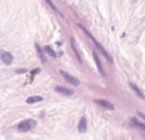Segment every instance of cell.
<instances>
[{
	"label": "cell",
	"mask_w": 145,
	"mask_h": 140,
	"mask_svg": "<svg viewBox=\"0 0 145 140\" xmlns=\"http://www.w3.org/2000/svg\"><path fill=\"white\" fill-rule=\"evenodd\" d=\"M36 50H37V54H38V56H40L41 61H43V63H45L46 59H45V56H43V52H42V50H41V47L37 45V43H36Z\"/></svg>",
	"instance_id": "4fadbf2b"
},
{
	"label": "cell",
	"mask_w": 145,
	"mask_h": 140,
	"mask_svg": "<svg viewBox=\"0 0 145 140\" xmlns=\"http://www.w3.org/2000/svg\"><path fill=\"white\" fill-rule=\"evenodd\" d=\"M130 87L133 88V90L136 93V94L139 96V97H140V98H144V93L141 92L140 89H139V87H138V85H136V84H134V83H131V82H130Z\"/></svg>",
	"instance_id": "30bf717a"
},
{
	"label": "cell",
	"mask_w": 145,
	"mask_h": 140,
	"mask_svg": "<svg viewBox=\"0 0 145 140\" xmlns=\"http://www.w3.org/2000/svg\"><path fill=\"white\" fill-rule=\"evenodd\" d=\"M61 75L64 77V79L66 80L68 83H70V84L72 85H79L80 84V82L76 79L75 77H72V75H70L69 73H66V71H64V70H61Z\"/></svg>",
	"instance_id": "277c9868"
},
{
	"label": "cell",
	"mask_w": 145,
	"mask_h": 140,
	"mask_svg": "<svg viewBox=\"0 0 145 140\" xmlns=\"http://www.w3.org/2000/svg\"><path fill=\"white\" fill-rule=\"evenodd\" d=\"M0 60L5 64V65H10L13 61V56L8 51H0Z\"/></svg>",
	"instance_id": "3957f363"
},
{
	"label": "cell",
	"mask_w": 145,
	"mask_h": 140,
	"mask_svg": "<svg viewBox=\"0 0 145 140\" xmlns=\"http://www.w3.org/2000/svg\"><path fill=\"white\" fill-rule=\"evenodd\" d=\"M131 124H133V125H135V126H138V128H140V129H145V125L143 122H139L138 120H136V118H131Z\"/></svg>",
	"instance_id": "7c38bea8"
},
{
	"label": "cell",
	"mask_w": 145,
	"mask_h": 140,
	"mask_svg": "<svg viewBox=\"0 0 145 140\" xmlns=\"http://www.w3.org/2000/svg\"><path fill=\"white\" fill-rule=\"evenodd\" d=\"M139 116H140L141 118H145V116H144V115H143V113H141V112H139Z\"/></svg>",
	"instance_id": "e0dca14e"
},
{
	"label": "cell",
	"mask_w": 145,
	"mask_h": 140,
	"mask_svg": "<svg viewBox=\"0 0 145 140\" xmlns=\"http://www.w3.org/2000/svg\"><path fill=\"white\" fill-rule=\"evenodd\" d=\"M43 98L41 96H32V97H28L27 98V103H37V102H41Z\"/></svg>",
	"instance_id": "9c48e42d"
},
{
	"label": "cell",
	"mask_w": 145,
	"mask_h": 140,
	"mask_svg": "<svg viewBox=\"0 0 145 140\" xmlns=\"http://www.w3.org/2000/svg\"><path fill=\"white\" fill-rule=\"evenodd\" d=\"M38 71H40V70H38V69H36L35 71H32V75H36V74H37V73H38Z\"/></svg>",
	"instance_id": "2e32d148"
},
{
	"label": "cell",
	"mask_w": 145,
	"mask_h": 140,
	"mask_svg": "<svg viewBox=\"0 0 145 140\" xmlns=\"http://www.w3.org/2000/svg\"><path fill=\"white\" fill-rule=\"evenodd\" d=\"M55 90L57 93H60V94H64V96H71L72 94V90L68 89V88H65V87H61V85H57V87L55 88Z\"/></svg>",
	"instance_id": "ba28073f"
},
{
	"label": "cell",
	"mask_w": 145,
	"mask_h": 140,
	"mask_svg": "<svg viewBox=\"0 0 145 140\" xmlns=\"http://www.w3.org/2000/svg\"><path fill=\"white\" fill-rule=\"evenodd\" d=\"M71 48L74 50L75 56H76V59L79 60V63H82V59H80V54H79V51L76 50V46H75V41H74V38H71Z\"/></svg>",
	"instance_id": "8fae6325"
},
{
	"label": "cell",
	"mask_w": 145,
	"mask_h": 140,
	"mask_svg": "<svg viewBox=\"0 0 145 140\" xmlns=\"http://www.w3.org/2000/svg\"><path fill=\"white\" fill-rule=\"evenodd\" d=\"M37 125L36 120H32V118H28V120H23L22 122H19L18 125V130L22 131V133H25V131H29L32 130L35 126Z\"/></svg>",
	"instance_id": "7a4b0ae2"
},
{
	"label": "cell",
	"mask_w": 145,
	"mask_h": 140,
	"mask_svg": "<svg viewBox=\"0 0 145 140\" xmlns=\"http://www.w3.org/2000/svg\"><path fill=\"white\" fill-rule=\"evenodd\" d=\"M94 103H97L98 106H101V107H103V108H107V110H113V108H115V106H113L112 103L106 99H94Z\"/></svg>",
	"instance_id": "5b68a950"
},
{
	"label": "cell",
	"mask_w": 145,
	"mask_h": 140,
	"mask_svg": "<svg viewBox=\"0 0 145 140\" xmlns=\"http://www.w3.org/2000/svg\"><path fill=\"white\" fill-rule=\"evenodd\" d=\"M93 59H94V61H95V64H97V68L98 70H99V73H101V75H103L105 77V70H103V66H102V63H101V60H99V58H98V55H97V52H93Z\"/></svg>",
	"instance_id": "52a82bcc"
},
{
	"label": "cell",
	"mask_w": 145,
	"mask_h": 140,
	"mask_svg": "<svg viewBox=\"0 0 145 140\" xmlns=\"http://www.w3.org/2000/svg\"><path fill=\"white\" fill-rule=\"evenodd\" d=\"M45 51H46V52H47L50 56H52V58H55V56H56V52L50 47V46H45Z\"/></svg>",
	"instance_id": "5bb4252c"
},
{
	"label": "cell",
	"mask_w": 145,
	"mask_h": 140,
	"mask_svg": "<svg viewBox=\"0 0 145 140\" xmlns=\"http://www.w3.org/2000/svg\"><path fill=\"white\" fill-rule=\"evenodd\" d=\"M78 26H79V27H80V28H82V29H83V31H84V33H85V35H87V36H88V37H89V38H90V40H92V41H93V43H94V45H95V46H97V48H98V50H101V51H102V54H103V55H105V58H106V59H107V60H108V61H110V63H113V60H112V58H111V55H110V54H108V52H107V51H106V50H105V48H103V47H102V45H101V43H99V42H98V41H97V40H95V38H94V37H93V36H92V35H90V33H89V32H88V31H87V29H85V28H84V27H83V26H82V24H78Z\"/></svg>",
	"instance_id": "6da1fadb"
},
{
	"label": "cell",
	"mask_w": 145,
	"mask_h": 140,
	"mask_svg": "<svg viewBox=\"0 0 145 140\" xmlns=\"http://www.w3.org/2000/svg\"><path fill=\"white\" fill-rule=\"evenodd\" d=\"M78 130H79V133H84L87 130V117L85 116L80 117L79 124H78Z\"/></svg>",
	"instance_id": "8992f818"
},
{
	"label": "cell",
	"mask_w": 145,
	"mask_h": 140,
	"mask_svg": "<svg viewBox=\"0 0 145 140\" xmlns=\"http://www.w3.org/2000/svg\"><path fill=\"white\" fill-rule=\"evenodd\" d=\"M46 3H47V4H48V5H50V7H51V8H52V9H54V10H55V12H57V9H56V7H55V5H54V4H52V3H51V1H50V0H47V1H46Z\"/></svg>",
	"instance_id": "9a60e30c"
}]
</instances>
